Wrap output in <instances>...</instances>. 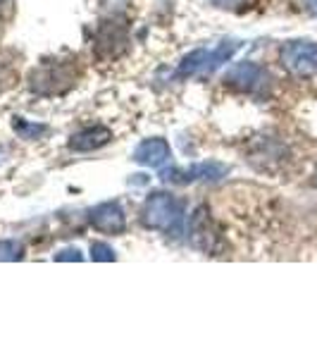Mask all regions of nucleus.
Instances as JSON below:
<instances>
[{
	"label": "nucleus",
	"instance_id": "nucleus-8",
	"mask_svg": "<svg viewBox=\"0 0 317 358\" xmlns=\"http://www.w3.org/2000/svg\"><path fill=\"white\" fill-rule=\"evenodd\" d=\"M89 222H91V227L103 234L115 236V234L126 232V215L117 201H105V203H98L96 208H91Z\"/></svg>",
	"mask_w": 317,
	"mask_h": 358
},
{
	"label": "nucleus",
	"instance_id": "nucleus-16",
	"mask_svg": "<svg viewBox=\"0 0 317 358\" xmlns=\"http://www.w3.org/2000/svg\"><path fill=\"white\" fill-rule=\"evenodd\" d=\"M305 8H308L310 15L317 17V0H305Z\"/></svg>",
	"mask_w": 317,
	"mask_h": 358
},
{
	"label": "nucleus",
	"instance_id": "nucleus-14",
	"mask_svg": "<svg viewBox=\"0 0 317 358\" xmlns=\"http://www.w3.org/2000/svg\"><path fill=\"white\" fill-rule=\"evenodd\" d=\"M82 251L79 248H65V251H60V253H55V261H82Z\"/></svg>",
	"mask_w": 317,
	"mask_h": 358
},
{
	"label": "nucleus",
	"instance_id": "nucleus-10",
	"mask_svg": "<svg viewBox=\"0 0 317 358\" xmlns=\"http://www.w3.org/2000/svg\"><path fill=\"white\" fill-rule=\"evenodd\" d=\"M110 141H112V131L108 127L96 124V127H86L82 131H74L67 141V148L74 153H94L98 148L108 146Z\"/></svg>",
	"mask_w": 317,
	"mask_h": 358
},
{
	"label": "nucleus",
	"instance_id": "nucleus-9",
	"mask_svg": "<svg viewBox=\"0 0 317 358\" xmlns=\"http://www.w3.org/2000/svg\"><path fill=\"white\" fill-rule=\"evenodd\" d=\"M131 158H134V163H138V165L158 170V167H163L165 163H170L172 148H170V143L160 136L143 138V141L134 148V155H131Z\"/></svg>",
	"mask_w": 317,
	"mask_h": 358
},
{
	"label": "nucleus",
	"instance_id": "nucleus-7",
	"mask_svg": "<svg viewBox=\"0 0 317 358\" xmlns=\"http://www.w3.org/2000/svg\"><path fill=\"white\" fill-rule=\"evenodd\" d=\"M129 48V31L122 22H103L96 31V55L103 60H115Z\"/></svg>",
	"mask_w": 317,
	"mask_h": 358
},
{
	"label": "nucleus",
	"instance_id": "nucleus-5",
	"mask_svg": "<svg viewBox=\"0 0 317 358\" xmlns=\"http://www.w3.org/2000/svg\"><path fill=\"white\" fill-rule=\"evenodd\" d=\"M229 167L222 163H196L191 167H167L160 172V179L165 184H175V187H186L196 182H220L227 177Z\"/></svg>",
	"mask_w": 317,
	"mask_h": 358
},
{
	"label": "nucleus",
	"instance_id": "nucleus-4",
	"mask_svg": "<svg viewBox=\"0 0 317 358\" xmlns=\"http://www.w3.org/2000/svg\"><path fill=\"white\" fill-rule=\"evenodd\" d=\"M224 86L246 96H267L272 86V74L258 62H236L224 74Z\"/></svg>",
	"mask_w": 317,
	"mask_h": 358
},
{
	"label": "nucleus",
	"instance_id": "nucleus-15",
	"mask_svg": "<svg viewBox=\"0 0 317 358\" xmlns=\"http://www.w3.org/2000/svg\"><path fill=\"white\" fill-rule=\"evenodd\" d=\"M212 5H217V8H236V5H241L244 0H210Z\"/></svg>",
	"mask_w": 317,
	"mask_h": 358
},
{
	"label": "nucleus",
	"instance_id": "nucleus-13",
	"mask_svg": "<svg viewBox=\"0 0 317 358\" xmlns=\"http://www.w3.org/2000/svg\"><path fill=\"white\" fill-rule=\"evenodd\" d=\"M91 258L98 263H112L117 256H115L110 244H105V241H94V244H91Z\"/></svg>",
	"mask_w": 317,
	"mask_h": 358
},
{
	"label": "nucleus",
	"instance_id": "nucleus-17",
	"mask_svg": "<svg viewBox=\"0 0 317 358\" xmlns=\"http://www.w3.org/2000/svg\"><path fill=\"white\" fill-rule=\"evenodd\" d=\"M315 187H317V172H315Z\"/></svg>",
	"mask_w": 317,
	"mask_h": 358
},
{
	"label": "nucleus",
	"instance_id": "nucleus-12",
	"mask_svg": "<svg viewBox=\"0 0 317 358\" xmlns=\"http://www.w3.org/2000/svg\"><path fill=\"white\" fill-rule=\"evenodd\" d=\"M24 258V244L17 239H0V263H13Z\"/></svg>",
	"mask_w": 317,
	"mask_h": 358
},
{
	"label": "nucleus",
	"instance_id": "nucleus-1",
	"mask_svg": "<svg viewBox=\"0 0 317 358\" xmlns=\"http://www.w3.org/2000/svg\"><path fill=\"white\" fill-rule=\"evenodd\" d=\"M184 220V206L167 192H155L141 206V224L155 232L175 234Z\"/></svg>",
	"mask_w": 317,
	"mask_h": 358
},
{
	"label": "nucleus",
	"instance_id": "nucleus-3",
	"mask_svg": "<svg viewBox=\"0 0 317 358\" xmlns=\"http://www.w3.org/2000/svg\"><path fill=\"white\" fill-rule=\"evenodd\" d=\"M239 41H222L215 48H198L193 53L184 55V60L177 67V77L186 79V77H207L212 74L217 67H222L227 60H232L234 53L239 50Z\"/></svg>",
	"mask_w": 317,
	"mask_h": 358
},
{
	"label": "nucleus",
	"instance_id": "nucleus-6",
	"mask_svg": "<svg viewBox=\"0 0 317 358\" xmlns=\"http://www.w3.org/2000/svg\"><path fill=\"white\" fill-rule=\"evenodd\" d=\"M279 60L286 72L293 77H315L317 74V43L315 41H291L281 48Z\"/></svg>",
	"mask_w": 317,
	"mask_h": 358
},
{
	"label": "nucleus",
	"instance_id": "nucleus-2",
	"mask_svg": "<svg viewBox=\"0 0 317 358\" xmlns=\"http://www.w3.org/2000/svg\"><path fill=\"white\" fill-rule=\"evenodd\" d=\"M77 62V60H74ZM72 60H53L43 62L29 74V89L38 96H60L67 94L77 84V65Z\"/></svg>",
	"mask_w": 317,
	"mask_h": 358
},
{
	"label": "nucleus",
	"instance_id": "nucleus-11",
	"mask_svg": "<svg viewBox=\"0 0 317 358\" xmlns=\"http://www.w3.org/2000/svg\"><path fill=\"white\" fill-rule=\"evenodd\" d=\"M13 129H15L22 138H27V141H36V138H41L43 134H48V127H45V124L27 122L24 117H15V120H13Z\"/></svg>",
	"mask_w": 317,
	"mask_h": 358
}]
</instances>
